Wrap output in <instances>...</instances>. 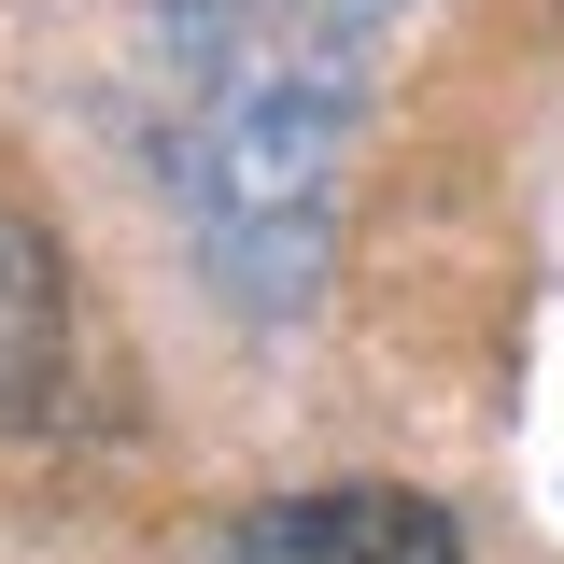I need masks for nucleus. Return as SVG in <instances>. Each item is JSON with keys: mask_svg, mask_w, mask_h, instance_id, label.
Segmentation results:
<instances>
[{"mask_svg": "<svg viewBox=\"0 0 564 564\" xmlns=\"http://www.w3.org/2000/svg\"><path fill=\"white\" fill-rule=\"evenodd\" d=\"M155 184L198 269L282 325L325 296L339 254V155H352V29L311 0H155Z\"/></svg>", "mask_w": 564, "mask_h": 564, "instance_id": "1", "label": "nucleus"}, {"mask_svg": "<svg viewBox=\"0 0 564 564\" xmlns=\"http://www.w3.org/2000/svg\"><path fill=\"white\" fill-rule=\"evenodd\" d=\"M226 564H466L452 508L437 494H395V480H339V494H282L254 508Z\"/></svg>", "mask_w": 564, "mask_h": 564, "instance_id": "2", "label": "nucleus"}, {"mask_svg": "<svg viewBox=\"0 0 564 564\" xmlns=\"http://www.w3.org/2000/svg\"><path fill=\"white\" fill-rule=\"evenodd\" d=\"M70 367V269L29 212H0V423H43Z\"/></svg>", "mask_w": 564, "mask_h": 564, "instance_id": "3", "label": "nucleus"}, {"mask_svg": "<svg viewBox=\"0 0 564 564\" xmlns=\"http://www.w3.org/2000/svg\"><path fill=\"white\" fill-rule=\"evenodd\" d=\"M311 14H339V29H367V14H395V0H311Z\"/></svg>", "mask_w": 564, "mask_h": 564, "instance_id": "4", "label": "nucleus"}]
</instances>
